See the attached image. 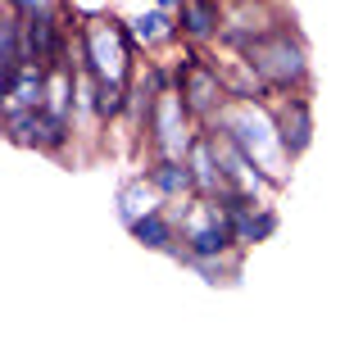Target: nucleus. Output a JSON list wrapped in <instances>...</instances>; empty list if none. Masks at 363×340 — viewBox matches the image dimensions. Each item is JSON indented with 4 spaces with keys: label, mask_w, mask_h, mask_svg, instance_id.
I'll return each mask as SVG.
<instances>
[{
    "label": "nucleus",
    "mask_w": 363,
    "mask_h": 340,
    "mask_svg": "<svg viewBox=\"0 0 363 340\" xmlns=\"http://www.w3.org/2000/svg\"><path fill=\"white\" fill-rule=\"evenodd\" d=\"M164 204H168V200L159 196V186L145 177V168H141V173H128V177L118 181V191H113V213H118L123 232H128V227H136L145 213L164 209Z\"/></svg>",
    "instance_id": "obj_10"
},
{
    "label": "nucleus",
    "mask_w": 363,
    "mask_h": 340,
    "mask_svg": "<svg viewBox=\"0 0 363 340\" xmlns=\"http://www.w3.org/2000/svg\"><path fill=\"white\" fill-rule=\"evenodd\" d=\"M272 113H277L281 141H286L291 159H304L313 145V91H277L272 96Z\"/></svg>",
    "instance_id": "obj_7"
},
{
    "label": "nucleus",
    "mask_w": 363,
    "mask_h": 340,
    "mask_svg": "<svg viewBox=\"0 0 363 340\" xmlns=\"http://www.w3.org/2000/svg\"><path fill=\"white\" fill-rule=\"evenodd\" d=\"M150 5H164V9H177L182 0H150Z\"/></svg>",
    "instance_id": "obj_19"
},
{
    "label": "nucleus",
    "mask_w": 363,
    "mask_h": 340,
    "mask_svg": "<svg viewBox=\"0 0 363 340\" xmlns=\"http://www.w3.org/2000/svg\"><path fill=\"white\" fill-rule=\"evenodd\" d=\"M141 168H145V177L159 186V196H164L168 204L196 196V173H191V159H182V154H155V159H141Z\"/></svg>",
    "instance_id": "obj_11"
},
{
    "label": "nucleus",
    "mask_w": 363,
    "mask_h": 340,
    "mask_svg": "<svg viewBox=\"0 0 363 340\" xmlns=\"http://www.w3.org/2000/svg\"><path fill=\"white\" fill-rule=\"evenodd\" d=\"M191 173H196V196H213V200H223L227 191H241L232 177H227V168H223V159L218 150H213V141H209V132H200L196 136V145H191Z\"/></svg>",
    "instance_id": "obj_12"
},
{
    "label": "nucleus",
    "mask_w": 363,
    "mask_h": 340,
    "mask_svg": "<svg viewBox=\"0 0 363 340\" xmlns=\"http://www.w3.org/2000/svg\"><path fill=\"white\" fill-rule=\"evenodd\" d=\"M28 64V32H23V14L5 5V18H0V82L18 77V68Z\"/></svg>",
    "instance_id": "obj_16"
},
{
    "label": "nucleus",
    "mask_w": 363,
    "mask_h": 340,
    "mask_svg": "<svg viewBox=\"0 0 363 340\" xmlns=\"http://www.w3.org/2000/svg\"><path fill=\"white\" fill-rule=\"evenodd\" d=\"M73 55L86 77H118V82H132L136 64H141V45H136L128 18L113 14V9L77 23Z\"/></svg>",
    "instance_id": "obj_2"
},
{
    "label": "nucleus",
    "mask_w": 363,
    "mask_h": 340,
    "mask_svg": "<svg viewBox=\"0 0 363 340\" xmlns=\"http://www.w3.org/2000/svg\"><path fill=\"white\" fill-rule=\"evenodd\" d=\"M141 55H168L173 45L182 41V28H177V9H164V5H145L128 18Z\"/></svg>",
    "instance_id": "obj_8"
},
{
    "label": "nucleus",
    "mask_w": 363,
    "mask_h": 340,
    "mask_svg": "<svg viewBox=\"0 0 363 340\" xmlns=\"http://www.w3.org/2000/svg\"><path fill=\"white\" fill-rule=\"evenodd\" d=\"M250 64L259 68V77L277 91H313V60H309V41L295 28V18H286L281 28H272L264 41L250 45Z\"/></svg>",
    "instance_id": "obj_4"
},
{
    "label": "nucleus",
    "mask_w": 363,
    "mask_h": 340,
    "mask_svg": "<svg viewBox=\"0 0 363 340\" xmlns=\"http://www.w3.org/2000/svg\"><path fill=\"white\" fill-rule=\"evenodd\" d=\"M168 209L177 213V227H182V249L173 254V264L191 268L196 259H218V254H232V249H245L241 236H236V218L223 200L191 196L168 204Z\"/></svg>",
    "instance_id": "obj_3"
},
{
    "label": "nucleus",
    "mask_w": 363,
    "mask_h": 340,
    "mask_svg": "<svg viewBox=\"0 0 363 340\" xmlns=\"http://www.w3.org/2000/svg\"><path fill=\"white\" fill-rule=\"evenodd\" d=\"M209 128H223L272 181H281V186L291 181V164H295V159L286 150V141H281L272 100H232V105H227Z\"/></svg>",
    "instance_id": "obj_1"
},
{
    "label": "nucleus",
    "mask_w": 363,
    "mask_h": 340,
    "mask_svg": "<svg viewBox=\"0 0 363 340\" xmlns=\"http://www.w3.org/2000/svg\"><path fill=\"white\" fill-rule=\"evenodd\" d=\"M200 132L204 128L196 123L182 86H168L164 96H159L155 113H150V128H145V141H141V159H155V154H182L186 159Z\"/></svg>",
    "instance_id": "obj_5"
},
{
    "label": "nucleus",
    "mask_w": 363,
    "mask_h": 340,
    "mask_svg": "<svg viewBox=\"0 0 363 340\" xmlns=\"http://www.w3.org/2000/svg\"><path fill=\"white\" fill-rule=\"evenodd\" d=\"M223 23H227V0H182L177 5V28H182V41L200 45H218L223 37Z\"/></svg>",
    "instance_id": "obj_9"
},
{
    "label": "nucleus",
    "mask_w": 363,
    "mask_h": 340,
    "mask_svg": "<svg viewBox=\"0 0 363 340\" xmlns=\"http://www.w3.org/2000/svg\"><path fill=\"white\" fill-rule=\"evenodd\" d=\"M245 254L250 249H232V254H218V259H196L191 272H196L209 290H232V286H241V277H245Z\"/></svg>",
    "instance_id": "obj_17"
},
{
    "label": "nucleus",
    "mask_w": 363,
    "mask_h": 340,
    "mask_svg": "<svg viewBox=\"0 0 363 340\" xmlns=\"http://www.w3.org/2000/svg\"><path fill=\"white\" fill-rule=\"evenodd\" d=\"M5 5L23 18H37V14H50V9H64V0H5Z\"/></svg>",
    "instance_id": "obj_18"
},
{
    "label": "nucleus",
    "mask_w": 363,
    "mask_h": 340,
    "mask_svg": "<svg viewBox=\"0 0 363 340\" xmlns=\"http://www.w3.org/2000/svg\"><path fill=\"white\" fill-rule=\"evenodd\" d=\"M286 18H295L286 9V0H227V23H223V50H250L255 41H264L272 28H281Z\"/></svg>",
    "instance_id": "obj_6"
},
{
    "label": "nucleus",
    "mask_w": 363,
    "mask_h": 340,
    "mask_svg": "<svg viewBox=\"0 0 363 340\" xmlns=\"http://www.w3.org/2000/svg\"><path fill=\"white\" fill-rule=\"evenodd\" d=\"M0 91H5V109H41L50 100V68L28 60L18 68V77L0 82Z\"/></svg>",
    "instance_id": "obj_14"
},
{
    "label": "nucleus",
    "mask_w": 363,
    "mask_h": 340,
    "mask_svg": "<svg viewBox=\"0 0 363 340\" xmlns=\"http://www.w3.org/2000/svg\"><path fill=\"white\" fill-rule=\"evenodd\" d=\"M128 236L145 249V254L173 259L177 249H182V227H177V213L168 209V204H164V209H155V213H145L136 227H128Z\"/></svg>",
    "instance_id": "obj_13"
},
{
    "label": "nucleus",
    "mask_w": 363,
    "mask_h": 340,
    "mask_svg": "<svg viewBox=\"0 0 363 340\" xmlns=\"http://www.w3.org/2000/svg\"><path fill=\"white\" fill-rule=\"evenodd\" d=\"M232 218H236V236H241V245H245V249L264 245V241H272V236L281 232L277 200H264V204H255V209H241V213H232Z\"/></svg>",
    "instance_id": "obj_15"
}]
</instances>
